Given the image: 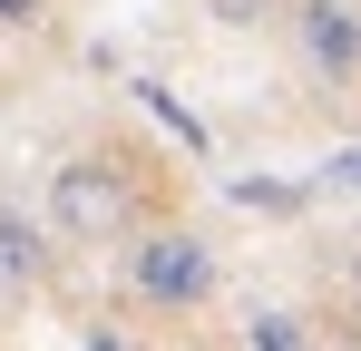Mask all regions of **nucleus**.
<instances>
[{"instance_id": "obj_7", "label": "nucleus", "mask_w": 361, "mask_h": 351, "mask_svg": "<svg viewBox=\"0 0 361 351\" xmlns=\"http://www.w3.org/2000/svg\"><path fill=\"white\" fill-rule=\"evenodd\" d=\"M352 283H361V244H352Z\"/></svg>"}, {"instance_id": "obj_4", "label": "nucleus", "mask_w": 361, "mask_h": 351, "mask_svg": "<svg viewBox=\"0 0 361 351\" xmlns=\"http://www.w3.org/2000/svg\"><path fill=\"white\" fill-rule=\"evenodd\" d=\"M302 58L332 68V78H352V68H361V20L342 10V0H302Z\"/></svg>"}, {"instance_id": "obj_8", "label": "nucleus", "mask_w": 361, "mask_h": 351, "mask_svg": "<svg viewBox=\"0 0 361 351\" xmlns=\"http://www.w3.org/2000/svg\"><path fill=\"white\" fill-rule=\"evenodd\" d=\"M98 351H118V342H98Z\"/></svg>"}, {"instance_id": "obj_6", "label": "nucleus", "mask_w": 361, "mask_h": 351, "mask_svg": "<svg viewBox=\"0 0 361 351\" xmlns=\"http://www.w3.org/2000/svg\"><path fill=\"white\" fill-rule=\"evenodd\" d=\"M30 10H39V0H0V20H30Z\"/></svg>"}, {"instance_id": "obj_2", "label": "nucleus", "mask_w": 361, "mask_h": 351, "mask_svg": "<svg viewBox=\"0 0 361 351\" xmlns=\"http://www.w3.org/2000/svg\"><path fill=\"white\" fill-rule=\"evenodd\" d=\"M205 292H215V254H205L195 234H147V244H137V302L185 312V302H205Z\"/></svg>"}, {"instance_id": "obj_5", "label": "nucleus", "mask_w": 361, "mask_h": 351, "mask_svg": "<svg viewBox=\"0 0 361 351\" xmlns=\"http://www.w3.org/2000/svg\"><path fill=\"white\" fill-rule=\"evenodd\" d=\"M244 351H302V342H293V322H283V312H254V332H244Z\"/></svg>"}, {"instance_id": "obj_1", "label": "nucleus", "mask_w": 361, "mask_h": 351, "mask_svg": "<svg viewBox=\"0 0 361 351\" xmlns=\"http://www.w3.org/2000/svg\"><path fill=\"white\" fill-rule=\"evenodd\" d=\"M137 225V195H127V176L108 156H68L49 176V234L59 244H118Z\"/></svg>"}, {"instance_id": "obj_3", "label": "nucleus", "mask_w": 361, "mask_h": 351, "mask_svg": "<svg viewBox=\"0 0 361 351\" xmlns=\"http://www.w3.org/2000/svg\"><path fill=\"white\" fill-rule=\"evenodd\" d=\"M49 283V225H30L20 205H0V302H30Z\"/></svg>"}]
</instances>
